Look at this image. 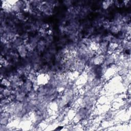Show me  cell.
<instances>
[{
	"instance_id": "6da1fadb",
	"label": "cell",
	"mask_w": 131,
	"mask_h": 131,
	"mask_svg": "<svg viewBox=\"0 0 131 131\" xmlns=\"http://www.w3.org/2000/svg\"><path fill=\"white\" fill-rule=\"evenodd\" d=\"M16 50L18 52V54H19L20 56H21L22 58H25L26 56H27L28 51L26 48V45L23 44L19 46L16 48Z\"/></svg>"
},
{
	"instance_id": "7a4b0ae2",
	"label": "cell",
	"mask_w": 131,
	"mask_h": 131,
	"mask_svg": "<svg viewBox=\"0 0 131 131\" xmlns=\"http://www.w3.org/2000/svg\"><path fill=\"white\" fill-rule=\"evenodd\" d=\"M106 59L105 55L97 54L96 56L93 57V63L95 66H100L103 64Z\"/></svg>"
},
{
	"instance_id": "3957f363",
	"label": "cell",
	"mask_w": 131,
	"mask_h": 131,
	"mask_svg": "<svg viewBox=\"0 0 131 131\" xmlns=\"http://www.w3.org/2000/svg\"><path fill=\"white\" fill-rule=\"evenodd\" d=\"M46 47V44L45 42V40H39L37 44V46H36L37 51H38L39 53H40V52H43V51H44Z\"/></svg>"
},
{
	"instance_id": "277c9868",
	"label": "cell",
	"mask_w": 131,
	"mask_h": 131,
	"mask_svg": "<svg viewBox=\"0 0 131 131\" xmlns=\"http://www.w3.org/2000/svg\"><path fill=\"white\" fill-rule=\"evenodd\" d=\"M114 3V1H104L102 3V7L103 9L107 10L111 6V5Z\"/></svg>"
},
{
	"instance_id": "5b68a950",
	"label": "cell",
	"mask_w": 131,
	"mask_h": 131,
	"mask_svg": "<svg viewBox=\"0 0 131 131\" xmlns=\"http://www.w3.org/2000/svg\"><path fill=\"white\" fill-rule=\"evenodd\" d=\"M45 40L46 44V47L47 46H50L52 44V43L53 42V37L52 36L49 35V36H46V39Z\"/></svg>"
},
{
	"instance_id": "8992f818",
	"label": "cell",
	"mask_w": 131,
	"mask_h": 131,
	"mask_svg": "<svg viewBox=\"0 0 131 131\" xmlns=\"http://www.w3.org/2000/svg\"><path fill=\"white\" fill-rule=\"evenodd\" d=\"M16 17L17 20H19L20 21H25L26 20L25 16L21 12L16 13Z\"/></svg>"
},
{
	"instance_id": "52a82bcc",
	"label": "cell",
	"mask_w": 131,
	"mask_h": 131,
	"mask_svg": "<svg viewBox=\"0 0 131 131\" xmlns=\"http://www.w3.org/2000/svg\"><path fill=\"white\" fill-rule=\"evenodd\" d=\"M110 30L112 33L117 34L118 32H119V31L116 25H110Z\"/></svg>"
},
{
	"instance_id": "ba28073f",
	"label": "cell",
	"mask_w": 131,
	"mask_h": 131,
	"mask_svg": "<svg viewBox=\"0 0 131 131\" xmlns=\"http://www.w3.org/2000/svg\"><path fill=\"white\" fill-rule=\"evenodd\" d=\"M114 37V36H113L112 34H107V36H106L105 37H104L103 38V40L104 41H106L107 42H111V40L113 39V37Z\"/></svg>"
},
{
	"instance_id": "9c48e42d",
	"label": "cell",
	"mask_w": 131,
	"mask_h": 131,
	"mask_svg": "<svg viewBox=\"0 0 131 131\" xmlns=\"http://www.w3.org/2000/svg\"><path fill=\"white\" fill-rule=\"evenodd\" d=\"M114 4L118 8H122L124 6L123 1L121 2L119 1H115V2H114Z\"/></svg>"
},
{
	"instance_id": "30bf717a",
	"label": "cell",
	"mask_w": 131,
	"mask_h": 131,
	"mask_svg": "<svg viewBox=\"0 0 131 131\" xmlns=\"http://www.w3.org/2000/svg\"><path fill=\"white\" fill-rule=\"evenodd\" d=\"M63 3L64 4H65L67 7H68L69 8H70V7H71L73 2L72 1H64Z\"/></svg>"
},
{
	"instance_id": "8fae6325",
	"label": "cell",
	"mask_w": 131,
	"mask_h": 131,
	"mask_svg": "<svg viewBox=\"0 0 131 131\" xmlns=\"http://www.w3.org/2000/svg\"><path fill=\"white\" fill-rule=\"evenodd\" d=\"M124 6H125L126 7H129L131 6V1H123Z\"/></svg>"
}]
</instances>
